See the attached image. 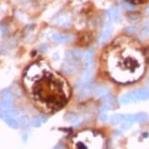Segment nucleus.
<instances>
[{"label": "nucleus", "mask_w": 149, "mask_h": 149, "mask_svg": "<svg viewBox=\"0 0 149 149\" xmlns=\"http://www.w3.org/2000/svg\"><path fill=\"white\" fill-rule=\"evenodd\" d=\"M109 94V89L105 85H100L95 87L94 90V95L95 97H103Z\"/></svg>", "instance_id": "nucleus-8"}, {"label": "nucleus", "mask_w": 149, "mask_h": 149, "mask_svg": "<svg viewBox=\"0 0 149 149\" xmlns=\"http://www.w3.org/2000/svg\"><path fill=\"white\" fill-rule=\"evenodd\" d=\"M112 30H113V29H112L111 24H106V26H104V29H102V33H100V39H98V42H100V43L102 44V45L105 44L106 42L109 40V38H110V36L112 34Z\"/></svg>", "instance_id": "nucleus-5"}, {"label": "nucleus", "mask_w": 149, "mask_h": 149, "mask_svg": "<svg viewBox=\"0 0 149 149\" xmlns=\"http://www.w3.org/2000/svg\"><path fill=\"white\" fill-rule=\"evenodd\" d=\"M24 85L33 98L48 109L61 108L68 100L69 90L63 78L42 63H34L27 68L24 77Z\"/></svg>", "instance_id": "nucleus-1"}, {"label": "nucleus", "mask_w": 149, "mask_h": 149, "mask_svg": "<svg viewBox=\"0 0 149 149\" xmlns=\"http://www.w3.org/2000/svg\"><path fill=\"white\" fill-rule=\"evenodd\" d=\"M111 106L109 104H106V103H104V104H102V106H100V113H107V112L110 110Z\"/></svg>", "instance_id": "nucleus-19"}, {"label": "nucleus", "mask_w": 149, "mask_h": 149, "mask_svg": "<svg viewBox=\"0 0 149 149\" xmlns=\"http://www.w3.org/2000/svg\"><path fill=\"white\" fill-rule=\"evenodd\" d=\"M100 120L103 123L107 122V120H108L107 113H100Z\"/></svg>", "instance_id": "nucleus-21"}, {"label": "nucleus", "mask_w": 149, "mask_h": 149, "mask_svg": "<svg viewBox=\"0 0 149 149\" xmlns=\"http://www.w3.org/2000/svg\"><path fill=\"white\" fill-rule=\"evenodd\" d=\"M0 97H1V100H14L13 98V95L9 90H3L0 93Z\"/></svg>", "instance_id": "nucleus-16"}, {"label": "nucleus", "mask_w": 149, "mask_h": 149, "mask_svg": "<svg viewBox=\"0 0 149 149\" xmlns=\"http://www.w3.org/2000/svg\"><path fill=\"white\" fill-rule=\"evenodd\" d=\"M82 57L83 56L80 50H78V49L69 50V51H67L65 53V61H66V63L77 65L78 61H80V58Z\"/></svg>", "instance_id": "nucleus-3"}, {"label": "nucleus", "mask_w": 149, "mask_h": 149, "mask_svg": "<svg viewBox=\"0 0 149 149\" xmlns=\"http://www.w3.org/2000/svg\"><path fill=\"white\" fill-rule=\"evenodd\" d=\"M82 58L86 65L94 63V52H93V50H88L87 52L84 53Z\"/></svg>", "instance_id": "nucleus-11"}, {"label": "nucleus", "mask_w": 149, "mask_h": 149, "mask_svg": "<svg viewBox=\"0 0 149 149\" xmlns=\"http://www.w3.org/2000/svg\"><path fill=\"white\" fill-rule=\"evenodd\" d=\"M123 4H124V7L127 8L129 10H134V8H136V6H134V4H132L131 2H128V1H124Z\"/></svg>", "instance_id": "nucleus-20"}, {"label": "nucleus", "mask_w": 149, "mask_h": 149, "mask_svg": "<svg viewBox=\"0 0 149 149\" xmlns=\"http://www.w3.org/2000/svg\"><path fill=\"white\" fill-rule=\"evenodd\" d=\"M74 36L70 34H64V33H55L53 35V41L57 44H65V43H70L73 41Z\"/></svg>", "instance_id": "nucleus-4"}, {"label": "nucleus", "mask_w": 149, "mask_h": 149, "mask_svg": "<svg viewBox=\"0 0 149 149\" xmlns=\"http://www.w3.org/2000/svg\"><path fill=\"white\" fill-rule=\"evenodd\" d=\"M4 121H5V123H6L10 128H12V129H18V128H19V121L17 120L15 117H8V118H6V119H4Z\"/></svg>", "instance_id": "nucleus-13"}, {"label": "nucleus", "mask_w": 149, "mask_h": 149, "mask_svg": "<svg viewBox=\"0 0 149 149\" xmlns=\"http://www.w3.org/2000/svg\"><path fill=\"white\" fill-rule=\"evenodd\" d=\"M144 14L145 15H149V5L144 9Z\"/></svg>", "instance_id": "nucleus-25"}, {"label": "nucleus", "mask_w": 149, "mask_h": 149, "mask_svg": "<svg viewBox=\"0 0 149 149\" xmlns=\"http://www.w3.org/2000/svg\"><path fill=\"white\" fill-rule=\"evenodd\" d=\"M55 24L58 26L61 27H66L70 26V22H71V19L68 14H63V15L58 16L57 19H55Z\"/></svg>", "instance_id": "nucleus-7"}, {"label": "nucleus", "mask_w": 149, "mask_h": 149, "mask_svg": "<svg viewBox=\"0 0 149 149\" xmlns=\"http://www.w3.org/2000/svg\"><path fill=\"white\" fill-rule=\"evenodd\" d=\"M107 16H108V19H110V21L118 22L120 19V17H121V13H120L119 8H117V7L110 8L107 12Z\"/></svg>", "instance_id": "nucleus-9"}, {"label": "nucleus", "mask_w": 149, "mask_h": 149, "mask_svg": "<svg viewBox=\"0 0 149 149\" xmlns=\"http://www.w3.org/2000/svg\"><path fill=\"white\" fill-rule=\"evenodd\" d=\"M149 100V90L140 89L123 95L120 97V102L122 104H129V103L142 102V100Z\"/></svg>", "instance_id": "nucleus-2"}, {"label": "nucleus", "mask_w": 149, "mask_h": 149, "mask_svg": "<svg viewBox=\"0 0 149 149\" xmlns=\"http://www.w3.org/2000/svg\"><path fill=\"white\" fill-rule=\"evenodd\" d=\"M95 83H92V82H89L87 85H85L83 88H81L79 90V98L81 100H84V98L88 97L91 93L93 92L94 93V90H95Z\"/></svg>", "instance_id": "nucleus-6"}, {"label": "nucleus", "mask_w": 149, "mask_h": 149, "mask_svg": "<svg viewBox=\"0 0 149 149\" xmlns=\"http://www.w3.org/2000/svg\"><path fill=\"white\" fill-rule=\"evenodd\" d=\"M148 88H149V82H148Z\"/></svg>", "instance_id": "nucleus-26"}, {"label": "nucleus", "mask_w": 149, "mask_h": 149, "mask_svg": "<svg viewBox=\"0 0 149 149\" xmlns=\"http://www.w3.org/2000/svg\"><path fill=\"white\" fill-rule=\"evenodd\" d=\"M142 27H143V29H148V27H149V19H147V21H145L144 22H143Z\"/></svg>", "instance_id": "nucleus-24"}, {"label": "nucleus", "mask_w": 149, "mask_h": 149, "mask_svg": "<svg viewBox=\"0 0 149 149\" xmlns=\"http://www.w3.org/2000/svg\"><path fill=\"white\" fill-rule=\"evenodd\" d=\"M18 121L19 123V126H26V125H29V118L26 116V115H22V116L19 118Z\"/></svg>", "instance_id": "nucleus-18"}, {"label": "nucleus", "mask_w": 149, "mask_h": 149, "mask_svg": "<svg viewBox=\"0 0 149 149\" xmlns=\"http://www.w3.org/2000/svg\"><path fill=\"white\" fill-rule=\"evenodd\" d=\"M46 121H47V117L39 116V117L34 118V119L31 121V125L33 126V127H40V126L43 125Z\"/></svg>", "instance_id": "nucleus-15"}, {"label": "nucleus", "mask_w": 149, "mask_h": 149, "mask_svg": "<svg viewBox=\"0 0 149 149\" xmlns=\"http://www.w3.org/2000/svg\"><path fill=\"white\" fill-rule=\"evenodd\" d=\"M65 119L68 121L69 123L73 124V125H78V124L81 123V120H80V117L78 116L77 114H74V113H69L67 114L65 116Z\"/></svg>", "instance_id": "nucleus-12"}, {"label": "nucleus", "mask_w": 149, "mask_h": 149, "mask_svg": "<svg viewBox=\"0 0 149 149\" xmlns=\"http://www.w3.org/2000/svg\"><path fill=\"white\" fill-rule=\"evenodd\" d=\"M141 35L145 38H149V27L148 29H142Z\"/></svg>", "instance_id": "nucleus-22"}, {"label": "nucleus", "mask_w": 149, "mask_h": 149, "mask_svg": "<svg viewBox=\"0 0 149 149\" xmlns=\"http://www.w3.org/2000/svg\"><path fill=\"white\" fill-rule=\"evenodd\" d=\"M124 122V114H114L110 117V123L112 125H118Z\"/></svg>", "instance_id": "nucleus-14"}, {"label": "nucleus", "mask_w": 149, "mask_h": 149, "mask_svg": "<svg viewBox=\"0 0 149 149\" xmlns=\"http://www.w3.org/2000/svg\"><path fill=\"white\" fill-rule=\"evenodd\" d=\"M126 31L129 32V33H134L136 31V27L134 26H129V27H126Z\"/></svg>", "instance_id": "nucleus-23"}, {"label": "nucleus", "mask_w": 149, "mask_h": 149, "mask_svg": "<svg viewBox=\"0 0 149 149\" xmlns=\"http://www.w3.org/2000/svg\"><path fill=\"white\" fill-rule=\"evenodd\" d=\"M61 68H63V72L65 73V74H68V75L74 74V73H76L77 71V65H73V64H69V63L63 64Z\"/></svg>", "instance_id": "nucleus-10"}, {"label": "nucleus", "mask_w": 149, "mask_h": 149, "mask_svg": "<svg viewBox=\"0 0 149 149\" xmlns=\"http://www.w3.org/2000/svg\"><path fill=\"white\" fill-rule=\"evenodd\" d=\"M103 102H104V103H106V104H109V105H113L114 103V97L113 95H111L110 94L106 95L105 97H103Z\"/></svg>", "instance_id": "nucleus-17"}]
</instances>
